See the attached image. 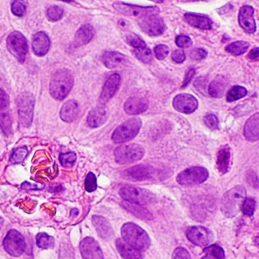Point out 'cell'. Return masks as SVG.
<instances>
[{
  "instance_id": "40",
  "label": "cell",
  "mask_w": 259,
  "mask_h": 259,
  "mask_svg": "<svg viewBox=\"0 0 259 259\" xmlns=\"http://www.w3.org/2000/svg\"><path fill=\"white\" fill-rule=\"evenodd\" d=\"M76 159H77V155L73 152L61 154L59 156L61 164L65 167H72L75 163Z\"/></svg>"
},
{
  "instance_id": "5",
  "label": "cell",
  "mask_w": 259,
  "mask_h": 259,
  "mask_svg": "<svg viewBox=\"0 0 259 259\" xmlns=\"http://www.w3.org/2000/svg\"><path fill=\"white\" fill-rule=\"evenodd\" d=\"M141 127L140 118H133L127 120L115 129L112 134V140L116 143L130 141L138 134Z\"/></svg>"
},
{
  "instance_id": "10",
  "label": "cell",
  "mask_w": 259,
  "mask_h": 259,
  "mask_svg": "<svg viewBox=\"0 0 259 259\" xmlns=\"http://www.w3.org/2000/svg\"><path fill=\"white\" fill-rule=\"evenodd\" d=\"M7 47L21 63L24 62L27 53V42L22 33L18 31L10 33L8 36Z\"/></svg>"
},
{
  "instance_id": "15",
  "label": "cell",
  "mask_w": 259,
  "mask_h": 259,
  "mask_svg": "<svg viewBox=\"0 0 259 259\" xmlns=\"http://www.w3.org/2000/svg\"><path fill=\"white\" fill-rule=\"evenodd\" d=\"M80 250L83 259H104L98 242L93 237H86L80 242Z\"/></svg>"
},
{
  "instance_id": "28",
  "label": "cell",
  "mask_w": 259,
  "mask_h": 259,
  "mask_svg": "<svg viewBox=\"0 0 259 259\" xmlns=\"http://www.w3.org/2000/svg\"><path fill=\"white\" fill-rule=\"evenodd\" d=\"M94 36V29L90 24L82 26L74 36V47H80L88 44Z\"/></svg>"
},
{
  "instance_id": "21",
  "label": "cell",
  "mask_w": 259,
  "mask_h": 259,
  "mask_svg": "<svg viewBox=\"0 0 259 259\" xmlns=\"http://www.w3.org/2000/svg\"><path fill=\"white\" fill-rule=\"evenodd\" d=\"M93 225L95 227L99 236L103 240H109L113 237L114 232L110 223L107 219L100 215H94L92 218Z\"/></svg>"
},
{
  "instance_id": "27",
  "label": "cell",
  "mask_w": 259,
  "mask_h": 259,
  "mask_svg": "<svg viewBox=\"0 0 259 259\" xmlns=\"http://www.w3.org/2000/svg\"><path fill=\"white\" fill-rule=\"evenodd\" d=\"M116 247L118 252L124 259H143L140 251L126 243L124 240H116Z\"/></svg>"
},
{
  "instance_id": "17",
  "label": "cell",
  "mask_w": 259,
  "mask_h": 259,
  "mask_svg": "<svg viewBox=\"0 0 259 259\" xmlns=\"http://www.w3.org/2000/svg\"><path fill=\"white\" fill-rule=\"evenodd\" d=\"M240 27L248 33H254L256 30V24L254 18V9L249 5L243 6L240 9L238 15Z\"/></svg>"
},
{
  "instance_id": "34",
  "label": "cell",
  "mask_w": 259,
  "mask_h": 259,
  "mask_svg": "<svg viewBox=\"0 0 259 259\" xmlns=\"http://www.w3.org/2000/svg\"><path fill=\"white\" fill-rule=\"evenodd\" d=\"M36 244L41 249H53L54 247V238L46 233H39L36 237Z\"/></svg>"
},
{
  "instance_id": "36",
  "label": "cell",
  "mask_w": 259,
  "mask_h": 259,
  "mask_svg": "<svg viewBox=\"0 0 259 259\" xmlns=\"http://www.w3.org/2000/svg\"><path fill=\"white\" fill-rule=\"evenodd\" d=\"M134 56L141 61L142 62L144 63H149L152 62L153 59V56H152V51L149 49L143 48L139 49V50H135L133 51Z\"/></svg>"
},
{
  "instance_id": "29",
  "label": "cell",
  "mask_w": 259,
  "mask_h": 259,
  "mask_svg": "<svg viewBox=\"0 0 259 259\" xmlns=\"http://www.w3.org/2000/svg\"><path fill=\"white\" fill-rule=\"evenodd\" d=\"M122 205L129 212L134 214V216H137V218H140V219L146 221L152 220V214L148 210H146V208L142 207L141 205L125 201V202H123Z\"/></svg>"
},
{
  "instance_id": "48",
  "label": "cell",
  "mask_w": 259,
  "mask_h": 259,
  "mask_svg": "<svg viewBox=\"0 0 259 259\" xmlns=\"http://www.w3.org/2000/svg\"><path fill=\"white\" fill-rule=\"evenodd\" d=\"M172 259H191V257L185 248L179 247L174 251Z\"/></svg>"
},
{
  "instance_id": "20",
  "label": "cell",
  "mask_w": 259,
  "mask_h": 259,
  "mask_svg": "<svg viewBox=\"0 0 259 259\" xmlns=\"http://www.w3.org/2000/svg\"><path fill=\"white\" fill-rule=\"evenodd\" d=\"M149 107V102L142 97H131L124 105V109L128 115H138L146 112Z\"/></svg>"
},
{
  "instance_id": "1",
  "label": "cell",
  "mask_w": 259,
  "mask_h": 259,
  "mask_svg": "<svg viewBox=\"0 0 259 259\" xmlns=\"http://www.w3.org/2000/svg\"><path fill=\"white\" fill-rule=\"evenodd\" d=\"M246 199V190L243 186H237L230 190L222 198L221 208L226 217L233 218L241 210Z\"/></svg>"
},
{
  "instance_id": "41",
  "label": "cell",
  "mask_w": 259,
  "mask_h": 259,
  "mask_svg": "<svg viewBox=\"0 0 259 259\" xmlns=\"http://www.w3.org/2000/svg\"><path fill=\"white\" fill-rule=\"evenodd\" d=\"M255 209V200L252 198H246L242 205L241 210L246 216L253 215Z\"/></svg>"
},
{
  "instance_id": "56",
  "label": "cell",
  "mask_w": 259,
  "mask_h": 259,
  "mask_svg": "<svg viewBox=\"0 0 259 259\" xmlns=\"http://www.w3.org/2000/svg\"><path fill=\"white\" fill-rule=\"evenodd\" d=\"M248 181H249L250 185H252V187H256L257 186H258V181L257 177L255 176V174L252 173L251 175H249L247 178Z\"/></svg>"
},
{
  "instance_id": "4",
  "label": "cell",
  "mask_w": 259,
  "mask_h": 259,
  "mask_svg": "<svg viewBox=\"0 0 259 259\" xmlns=\"http://www.w3.org/2000/svg\"><path fill=\"white\" fill-rule=\"evenodd\" d=\"M119 194L124 201L138 205H150L156 201V196L153 193L139 187H122Z\"/></svg>"
},
{
  "instance_id": "53",
  "label": "cell",
  "mask_w": 259,
  "mask_h": 259,
  "mask_svg": "<svg viewBox=\"0 0 259 259\" xmlns=\"http://www.w3.org/2000/svg\"><path fill=\"white\" fill-rule=\"evenodd\" d=\"M247 58L252 62H258L259 61V47L252 49L248 54Z\"/></svg>"
},
{
  "instance_id": "25",
  "label": "cell",
  "mask_w": 259,
  "mask_h": 259,
  "mask_svg": "<svg viewBox=\"0 0 259 259\" xmlns=\"http://www.w3.org/2000/svg\"><path fill=\"white\" fill-rule=\"evenodd\" d=\"M79 113V105L75 100H69L62 106L60 117L65 122H72Z\"/></svg>"
},
{
  "instance_id": "30",
  "label": "cell",
  "mask_w": 259,
  "mask_h": 259,
  "mask_svg": "<svg viewBox=\"0 0 259 259\" xmlns=\"http://www.w3.org/2000/svg\"><path fill=\"white\" fill-rule=\"evenodd\" d=\"M228 82L225 77H217L208 86V94L214 98H222L225 94Z\"/></svg>"
},
{
  "instance_id": "44",
  "label": "cell",
  "mask_w": 259,
  "mask_h": 259,
  "mask_svg": "<svg viewBox=\"0 0 259 259\" xmlns=\"http://www.w3.org/2000/svg\"><path fill=\"white\" fill-rule=\"evenodd\" d=\"M175 42H176L177 46L181 48H189L193 45L191 38L187 35H179L177 36Z\"/></svg>"
},
{
  "instance_id": "6",
  "label": "cell",
  "mask_w": 259,
  "mask_h": 259,
  "mask_svg": "<svg viewBox=\"0 0 259 259\" xmlns=\"http://www.w3.org/2000/svg\"><path fill=\"white\" fill-rule=\"evenodd\" d=\"M144 154V149L140 145H122L115 149V158L118 164H131L141 159Z\"/></svg>"
},
{
  "instance_id": "57",
  "label": "cell",
  "mask_w": 259,
  "mask_h": 259,
  "mask_svg": "<svg viewBox=\"0 0 259 259\" xmlns=\"http://www.w3.org/2000/svg\"><path fill=\"white\" fill-rule=\"evenodd\" d=\"M79 211L77 209V208H74V209L71 210V214L72 216L77 215L78 214Z\"/></svg>"
},
{
  "instance_id": "26",
  "label": "cell",
  "mask_w": 259,
  "mask_h": 259,
  "mask_svg": "<svg viewBox=\"0 0 259 259\" xmlns=\"http://www.w3.org/2000/svg\"><path fill=\"white\" fill-rule=\"evenodd\" d=\"M231 159V149L228 146H224L219 151L217 155V167L222 175L229 171Z\"/></svg>"
},
{
  "instance_id": "50",
  "label": "cell",
  "mask_w": 259,
  "mask_h": 259,
  "mask_svg": "<svg viewBox=\"0 0 259 259\" xmlns=\"http://www.w3.org/2000/svg\"><path fill=\"white\" fill-rule=\"evenodd\" d=\"M171 59L176 63H182L186 59L185 53L182 50H175L172 53Z\"/></svg>"
},
{
  "instance_id": "32",
  "label": "cell",
  "mask_w": 259,
  "mask_h": 259,
  "mask_svg": "<svg viewBox=\"0 0 259 259\" xmlns=\"http://www.w3.org/2000/svg\"><path fill=\"white\" fill-rule=\"evenodd\" d=\"M249 46L250 45L249 42H246V41L239 40L230 44L225 50L228 53H231L234 56H240L247 51Z\"/></svg>"
},
{
  "instance_id": "46",
  "label": "cell",
  "mask_w": 259,
  "mask_h": 259,
  "mask_svg": "<svg viewBox=\"0 0 259 259\" xmlns=\"http://www.w3.org/2000/svg\"><path fill=\"white\" fill-rule=\"evenodd\" d=\"M26 6L22 2L15 1L12 4V12L16 16L21 17L25 12Z\"/></svg>"
},
{
  "instance_id": "31",
  "label": "cell",
  "mask_w": 259,
  "mask_h": 259,
  "mask_svg": "<svg viewBox=\"0 0 259 259\" xmlns=\"http://www.w3.org/2000/svg\"><path fill=\"white\" fill-rule=\"evenodd\" d=\"M124 59L125 56L118 52H107L102 57L103 64L109 68H115L122 63Z\"/></svg>"
},
{
  "instance_id": "22",
  "label": "cell",
  "mask_w": 259,
  "mask_h": 259,
  "mask_svg": "<svg viewBox=\"0 0 259 259\" xmlns=\"http://www.w3.org/2000/svg\"><path fill=\"white\" fill-rule=\"evenodd\" d=\"M187 22L192 27L201 30H211L212 28V21L205 15L195 13H186L184 15Z\"/></svg>"
},
{
  "instance_id": "13",
  "label": "cell",
  "mask_w": 259,
  "mask_h": 259,
  "mask_svg": "<svg viewBox=\"0 0 259 259\" xmlns=\"http://www.w3.org/2000/svg\"><path fill=\"white\" fill-rule=\"evenodd\" d=\"M139 24L142 30L150 36L161 35V33H164L165 29L164 21L158 15L144 17L140 19Z\"/></svg>"
},
{
  "instance_id": "42",
  "label": "cell",
  "mask_w": 259,
  "mask_h": 259,
  "mask_svg": "<svg viewBox=\"0 0 259 259\" xmlns=\"http://www.w3.org/2000/svg\"><path fill=\"white\" fill-rule=\"evenodd\" d=\"M63 9L58 6H53L47 10V17L51 21H57L62 18Z\"/></svg>"
},
{
  "instance_id": "49",
  "label": "cell",
  "mask_w": 259,
  "mask_h": 259,
  "mask_svg": "<svg viewBox=\"0 0 259 259\" xmlns=\"http://www.w3.org/2000/svg\"><path fill=\"white\" fill-rule=\"evenodd\" d=\"M207 51L204 49L196 48L194 49L190 53V57L194 60H202L205 59L207 56Z\"/></svg>"
},
{
  "instance_id": "14",
  "label": "cell",
  "mask_w": 259,
  "mask_h": 259,
  "mask_svg": "<svg viewBox=\"0 0 259 259\" xmlns=\"http://www.w3.org/2000/svg\"><path fill=\"white\" fill-rule=\"evenodd\" d=\"M175 110L184 114H191L197 109L199 103L196 97L190 94H183L176 96L173 100Z\"/></svg>"
},
{
  "instance_id": "45",
  "label": "cell",
  "mask_w": 259,
  "mask_h": 259,
  "mask_svg": "<svg viewBox=\"0 0 259 259\" xmlns=\"http://www.w3.org/2000/svg\"><path fill=\"white\" fill-rule=\"evenodd\" d=\"M204 122L208 128L216 130L219 128V121L216 115L208 114L204 118Z\"/></svg>"
},
{
  "instance_id": "9",
  "label": "cell",
  "mask_w": 259,
  "mask_h": 259,
  "mask_svg": "<svg viewBox=\"0 0 259 259\" xmlns=\"http://www.w3.org/2000/svg\"><path fill=\"white\" fill-rule=\"evenodd\" d=\"M113 7L117 12H120L127 16L138 17L140 19L149 15H158L160 12L159 9L156 6H136V5L127 4L123 2H116L114 3Z\"/></svg>"
},
{
  "instance_id": "55",
  "label": "cell",
  "mask_w": 259,
  "mask_h": 259,
  "mask_svg": "<svg viewBox=\"0 0 259 259\" xmlns=\"http://www.w3.org/2000/svg\"><path fill=\"white\" fill-rule=\"evenodd\" d=\"M205 80L203 77H200V78H198L197 80L195 81V87L197 88L199 91H203L205 89Z\"/></svg>"
},
{
  "instance_id": "51",
  "label": "cell",
  "mask_w": 259,
  "mask_h": 259,
  "mask_svg": "<svg viewBox=\"0 0 259 259\" xmlns=\"http://www.w3.org/2000/svg\"><path fill=\"white\" fill-rule=\"evenodd\" d=\"M9 106V97L3 90L0 88V111H5Z\"/></svg>"
},
{
  "instance_id": "38",
  "label": "cell",
  "mask_w": 259,
  "mask_h": 259,
  "mask_svg": "<svg viewBox=\"0 0 259 259\" xmlns=\"http://www.w3.org/2000/svg\"><path fill=\"white\" fill-rule=\"evenodd\" d=\"M204 252L206 253V255L212 257L214 259L225 258V251L221 246H218V245L214 244L208 246V247L205 248Z\"/></svg>"
},
{
  "instance_id": "58",
  "label": "cell",
  "mask_w": 259,
  "mask_h": 259,
  "mask_svg": "<svg viewBox=\"0 0 259 259\" xmlns=\"http://www.w3.org/2000/svg\"><path fill=\"white\" fill-rule=\"evenodd\" d=\"M255 244L258 245L259 246V237H255Z\"/></svg>"
},
{
  "instance_id": "12",
  "label": "cell",
  "mask_w": 259,
  "mask_h": 259,
  "mask_svg": "<svg viewBox=\"0 0 259 259\" xmlns=\"http://www.w3.org/2000/svg\"><path fill=\"white\" fill-rule=\"evenodd\" d=\"M186 235L192 243L201 247L208 246L213 239L212 233L202 226L190 227L187 229Z\"/></svg>"
},
{
  "instance_id": "35",
  "label": "cell",
  "mask_w": 259,
  "mask_h": 259,
  "mask_svg": "<svg viewBox=\"0 0 259 259\" xmlns=\"http://www.w3.org/2000/svg\"><path fill=\"white\" fill-rule=\"evenodd\" d=\"M0 127L5 135L9 136L12 133V118L7 112H0Z\"/></svg>"
},
{
  "instance_id": "24",
  "label": "cell",
  "mask_w": 259,
  "mask_h": 259,
  "mask_svg": "<svg viewBox=\"0 0 259 259\" xmlns=\"http://www.w3.org/2000/svg\"><path fill=\"white\" fill-rule=\"evenodd\" d=\"M244 136L249 141L255 142L259 140V112L251 116L246 121Z\"/></svg>"
},
{
  "instance_id": "59",
  "label": "cell",
  "mask_w": 259,
  "mask_h": 259,
  "mask_svg": "<svg viewBox=\"0 0 259 259\" xmlns=\"http://www.w3.org/2000/svg\"><path fill=\"white\" fill-rule=\"evenodd\" d=\"M202 259H214L212 257L209 256V255H206L205 256H204Z\"/></svg>"
},
{
  "instance_id": "7",
  "label": "cell",
  "mask_w": 259,
  "mask_h": 259,
  "mask_svg": "<svg viewBox=\"0 0 259 259\" xmlns=\"http://www.w3.org/2000/svg\"><path fill=\"white\" fill-rule=\"evenodd\" d=\"M35 99L33 94L24 93L18 98V112L20 122L23 127L30 126L33 121V108H34Z\"/></svg>"
},
{
  "instance_id": "60",
  "label": "cell",
  "mask_w": 259,
  "mask_h": 259,
  "mask_svg": "<svg viewBox=\"0 0 259 259\" xmlns=\"http://www.w3.org/2000/svg\"><path fill=\"white\" fill-rule=\"evenodd\" d=\"M3 219H0V228H1L2 225H3Z\"/></svg>"
},
{
  "instance_id": "33",
  "label": "cell",
  "mask_w": 259,
  "mask_h": 259,
  "mask_svg": "<svg viewBox=\"0 0 259 259\" xmlns=\"http://www.w3.org/2000/svg\"><path fill=\"white\" fill-rule=\"evenodd\" d=\"M248 91L246 88L241 86H234L228 91L227 95V101L228 103H233L240 100L247 95Z\"/></svg>"
},
{
  "instance_id": "11",
  "label": "cell",
  "mask_w": 259,
  "mask_h": 259,
  "mask_svg": "<svg viewBox=\"0 0 259 259\" xmlns=\"http://www.w3.org/2000/svg\"><path fill=\"white\" fill-rule=\"evenodd\" d=\"M5 250L14 257H18L24 253L26 244L24 237L15 230H11L3 240Z\"/></svg>"
},
{
  "instance_id": "19",
  "label": "cell",
  "mask_w": 259,
  "mask_h": 259,
  "mask_svg": "<svg viewBox=\"0 0 259 259\" xmlns=\"http://www.w3.org/2000/svg\"><path fill=\"white\" fill-rule=\"evenodd\" d=\"M120 82H121V77L118 74H112L107 79L103 86L101 97H100V101L102 103L109 101L115 95L119 88Z\"/></svg>"
},
{
  "instance_id": "52",
  "label": "cell",
  "mask_w": 259,
  "mask_h": 259,
  "mask_svg": "<svg viewBox=\"0 0 259 259\" xmlns=\"http://www.w3.org/2000/svg\"><path fill=\"white\" fill-rule=\"evenodd\" d=\"M195 73H196V70L195 68H190L187 73H186L185 77H184V83H183L182 88H186L187 85L190 83V82L191 81L192 78H193V76L195 75Z\"/></svg>"
},
{
  "instance_id": "37",
  "label": "cell",
  "mask_w": 259,
  "mask_h": 259,
  "mask_svg": "<svg viewBox=\"0 0 259 259\" xmlns=\"http://www.w3.org/2000/svg\"><path fill=\"white\" fill-rule=\"evenodd\" d=\"M28 154V150L26 147H20L15 149L11 155L10 161L12 164H18L22 162Z\"/></svg>"
},
{
  "instance_id": "54",
  "label": "cell",
  "mask_w": 259,
  "mask_h": 259,
  "mask_svg": "<svg viewBox=\"0 0 259 259\" xmlns=\"http://www.w3.org/2000/svg\"><path fill=\"white\" fill-rule=\"evenodd\" d=\"M21 188L26 190H42V189L44 188V186L39 187L37 184H30V183L26 181V182L23 183L22 185H21Z\"/></svg>"
},
{
  "instance_id": "16",
  "label": "cell",
  "mask_w": 259,
  "mask_h": 259,
  "mask_svg": "<svg viewBox=\"0 0 259 259\" xmlns=\"http://www.w3.org/2000/svg\"><path fill=\"white\" fill-rule=\"evenodd\" d=\"M153 173V167L149 165L140 164L124 170L122 176L124 179L128 181H142L150 178Z\"/></svg>"
},
{
  "instance_id": "18",
  "label": "cell",
  "mask_w": 259,
  "mask_h": 259,
  "mask_svg": "<svg viewBox=\"0 0 259 259\" xmlns=\"http://www.w3.org/2000/svg\"><path fill=\"white\" fill-rule=\"evenodd\" d=\"M109 118V110L105 106H100L94 108L88 114L87 121L88 125L97 128L103 125Z\"/></svg>"
},
{
  "instance_id": "2",
  "label": "cell",
  "mask_w": 259,
  "mask_h": 259,
  "mask_svg": "<svg viewBox=\"0 0 259 259\" xmlns=\"http://www.w3.org/2000/svg\"><path fill=\"white\" fill-rule=\"evenodd\" d=\"M74 78L68 70L61 69L53 74L50 81V94L57 100H63L71 92Z\"/></svg>"
},
{
  "instance_id": "23",
  "label": "cell",
  "mask_w": 259,
  "mask_h": 259,
  "mask_svg": "<svg viewBox=\"0 0 259 259\" xmlns=\"http://www.w3.org/2000/svg\"><path fill=\"white\" fill-rule=\"evenodd\" d=\"M32 47L35 54L39 56L47 54L50 50V40L47 33L38 32L33 36Z\"/></svg>"
},
{
  "instance_id": "39",
  "label": "cell",
  "mask_w": 259,
  "mask_h": 259,
  "mask_svg": "<svg viewBox=\"0 0 259 259\" xmlns=\"http://www.w3.org/2000/svg\"><path fill=\"white\" fill-rule=\"evenodd\" d=\"M126 40H127V44L130 46L134 47L136 50L146 48V42L140 36H137V34H134V33H130V34L127 35Z\"/></svg>"
},
{
  "instance_id": "47",
  "label": "cell",
  "mask_w": 259,
  "mask_h": 259,
  "mask_svg": "<svg viewBox=\"0 0 259 259\" xmlns=\"http://www.w3.org/2000/svg\"><path fill=\"white\" fill-rule=\"evenodd\" d=\"M155 57L158 59V60H164L169 53V48L165 45H158L155 47Z\"/></svg>"
},
{
  "instance_id": "8",
  "label": "cell",
  "mask_w": 259,
  "mask_h": 259,
  "mask_svg": "<svg viewBox=\"0 0 259 259\" xmlns=\"http://www.w3.org/2000/svg\"><path fill=\"white\" fill-rule=\"evenodd\" d=\"M208 178V171L202 167H192L186 169L177 177V181L181 186L196 185L205 182Z\"/></svg>"
},
{
  "instance_id": "43",
  "label": "cell",
  "mask_w": 259,
  "mask_h": 259,
  "mask_svg": "<svg viewBox=\"0 0 259 259\" xmlns=\"http://www.w3.org/2000/svg\"><path fill=\"white\" fill-rule=\"evenodd\" d=\"M84 187L86 191L89 192V193L95 191V190H97V178H96V175H94V173H92V172H90L88 176L86 177V179H85L84 181Z\"/></svg>"
},
{
  "instance_id": "3",
  "label": "cell",
  "mask_w": 259,
  "mask_h": 259,
  "mask_svg": "<svg viewBox=\"0 0 259 259\" xmlns=\"http://www.w3.org/2000/svg\"><path fill=\"white\" fill-rule=\"evenodd\" d=\"M121 235L126 243L139 251H146L150 246L151 240L147 233L135 224H124L121 228Z\"/></svg>"
}]
</instances>
